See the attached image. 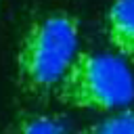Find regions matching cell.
<instances>
[{"label": "cell", "mask_w": 134, "mask_h": 134, "mask_svg": "<svg viewBox=\"0 0 134 134\" xmlns=\"http://www.w3.org/2000/svg\"><path fill=\"white\" fill-rule=\"evenodd\" d=\"M80 46L77 17L57 10L29 23L17 50V80L23 92L48 96L54 92Z\"/></svg>", "instance_id": "1"}, {"label": "cell", "mask_w": 134, "mask_h": 134, "mask_svg": "<svg viewBox=\"0 0 134 134\" xmlns=\"http://www.w3.org/2000/svg\"><path fill=\"white\" fill-rule=\"evenodd\" d=\"M19 134H69V130L52 115L27 113L19 119Z\"/></svg>", "instance_id": "5"}, {"label": "cell", "mask_w": 134, "mask_h": 134, "mask_svg": "<svg viewBox=\"0 0 134 134\" xmlns=\"http://www.w3.org/2000/svg\"><path fill=\"white\" fill-rule=\"evenodd\" d=\"M54 96L73 109L117 111L132 103L134 77L119 57L80 50Z\"/></svg>", "instance_id": "2"}, {"label": "cell", "mask_w": 134, "mask_h": 134, "mask_svg": "<svg viewBox=\"0 0 134 134\" xmlns=\"http://www.w3.org/2000/svg\"><path fill=\"white\" fill-rule=\"evenodd\" d=\"M105 31L111 48L134 61V0H113L105 17Z\"/></svg>", "instance_id": "3"}, {"label": "cell", "mask_w": 134, "mask_h": 134, "mask_svg": "<svg viewBox=\"0 0 134 134\" xmlns=\"http://www.w3.org/2000/svg\"><path fill=\"white\" fill-rule=\"evenodd\" d=\"M80 134H134V107H121L109 117L90 124Z\"/></svg>", "instance_id": "4"}]
</instances>
